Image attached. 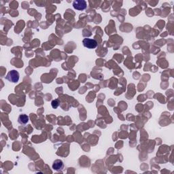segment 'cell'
Returning a JSON list of instances; mask_svg holds the SVG:
<instances>
[{
    "label": "cell",
    "instance_id": "1",
    "mask_svg": "<svg viewBox=\"0 0 174 174\" xmlns=\"http://www.w3.org/2000/svg\"><path fill=\"white\" fill-rule=\"evenodd\" d=\"M19 78H20L19 73L16 70L10 71L6 76V80L12 83L18 82L19 80Z\"/></svg>",
    "mask_w": 174,
    "mask_h": 174
},
{
    "label": "cell",
    "instance_id": "2",
    "mask_svg": "<svg viewBox=\"0 0 174 174\" xmlns=\"http://www.w3.org/2000/svg\"><path fill=\"white\" fill-rule=\"evenodd\" d=\"M82 44L84 47L89 49H94L97 46V42L95 40L90 39V38H84L82 41Z\"/></svg>",
    "mask_w": 174,
    "mask_h": 174
},
{
    "label": "cell",
    "instance_id": "3",
    "mask_svg": "<svg viewBox=\"0 0 174 174\" xmlns=\"http://www.w3.org/2000/svg\"><path fill=\"white\" fill-rule=\"evenodd\" d=\"M86 6V2L84 0H75L73 2V7L76 10H80V11L85 10Z\"/></svg>",
    "mask_w": 174,
    "mask_h": 174
},
{
    "label": "cell",
    "instance_id": "4",
    "mask_svg": "<svg viewBox=\"0 0 174 174\" xmlns=\"http://www.w3.org/2000/svg\"><path fill=\"white\" fill-rule=\"evenodd\" d=\"M63 168V163L61 160H55L52 164V169L56 171H60Z\"/></svg>",
    "mask_w": 174,
    "mask_h": 174
},
{
    "label": "cell",
    "instance_id": "5",
    "mask_svg": "<svg viewBox=\"0 0 174 174\" xmlns=\"http://www.w3.org/2000/svg\"><path fill=\"white\" fill-rule=\"evenodd\" d=\"M29 121V116L26 114H20L18 118V122L21 125H25Z\"/></svg>",
    "mask_w": 174,
    "mask_h": 174
},
{
    "label": "cell",
    "instance_id": "6",
    "mask_svg": "<svg viewBox=\"0 0 174 174\" xmlns=\"http://www.w3.org/2000/svg\"><path fill=\"white\" fill-rule=\"evenodd\" d=\"M51 106H52V108L57 109L59 106V101H58V99H55V100L51 102Z\"/></svg>",
    "mask_w": 174,
    "mask_h": 174
}]
</instances>
